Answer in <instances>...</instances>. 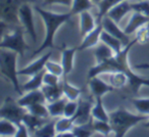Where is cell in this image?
Instances as JSON below:
<instances>
[{
  "mask_svg": "<svg viewBox=\"0 0 149 137\" xmlns=\"http://www.w3.org/2000/svg\"><path fill=\"white\" fill-rule=\"evenodd\" d=\"M43 85H58L60 84V77L46 71L43 77Z\"/></svg>",
  "mask_w": 149,
  "mask_h": 137,
  "instance_id": "cell-41",
  "label": "cell"
},
{
  "mask_svg": "<svg viewBox=\"0 0 149 137\" xmlns=\"http://www.w3.org/2000/svg\"><path fill=\"white\" fill-rule=\"evenodd\" d=\"M78 108H79V101L78 100H68L64 106L63 116L68 118H74L77 114Z\"/></svg>",
  "mask_w": 149,
  "mask_h": 137,
  "instance_id": "cell-39",
  "label": "cell"
},
{
  "mask_svg": "<svg viewBox=\"0 0 149 137\" xmlns=\"http://www.w3.org/2000/svg\"><path fill=\"white\" fill-rule=\"evenodd\" d=\"M78 101H79V108L76 116L74 117V125L85 124L93 120L91 115L93 104L91 103V101L87 99H79Z\"/></svg>",
  "mask_w": 149,
  "mask_h": 137,
  "instance_id": "cell-12",
  "label": "cell"
},
{
  "mask_svg": "<svg viewBox=\"0 0 149 137\" xmlns=\"http://www.w3.org/2000/svg\"><path fill=\"white\" fill-rule=\"evenodd\" d=\"M72 0H43L42 5L43 6H47V5H54V4H59L64 5V6L70 7L72 6Z\"/></svg>",
  "mask_w": 149,
  "mask_h": 137,
  "instance_id": "cell-42",
  "label": "cell"
},
{
  "mask_svg": "<svg viewBox=\"0 0 149 137\" xmlns=\"http://www.w3.org/2000/svg\"><path fill=\"white\" fill-rule=\"evenodd\" d=\"M17 131V125L6 119L0 120V136L2 137H11L15 136Z\"/></svg>",
  "mask_w": 149,
  "mask_h": 137,
  "instance_id": "cell-28",
  "label": "cell"
},
{
  "mask_svg": "<svg viewBox=\"0 0 149 137\" xmlns=\"http://www.w3.org/2000/svg\"><path fill=\"white\" fill-rule=\"evenodd\" d=\"M130 102L134 106V108L139 114L149 116V97L131 98Z\"/></svg>",
  "mask_w": 149,
  "mask_h": 137,
  "instance_id": "cell-33",
  "label": "cell"
},
{
  "mask_svg": "<svg viewBox=\"0 0 149 137\" xmlns=\"http://www.w3.org/2000/svg\"><path fill=\"white\" fill-rule=\"evenodd\" d=\"M103 31V27H102L101 23H98L97 27L88 33L85 37H83V41H82L81 45L78 46V50H86L89 48H93L97 45L100 42V37H101V33Z\"/></svg>",
  "mask_w": 149,
  "mask_h": 137,
  "instance_id": "cell-13",
  "label": "cell"
},
{
  "mask_svg": "<svg viewBox=\"0 0 149 137\" xmlns=\"http://www.w3.org/2000/svg\"><path fill=\"white\" fill-rule=\"evenodd\" d=\"M77 50H78V47L61 48V64H62V66H63L64 76L68 75V74L74 70V56H76Z\"/></svg>",
  "mask_w": 149,
  "mask_h": 137,
  "instance_id": "cell-18",
  "label": "cell"
},
{
  "mask_svg": "<svg viewBox=\"0 0 149 137\" xmlns=\"http://www.w3.org/2000/svg\"><path fill=\"white\" fill-rule=\"evenodd\" d=\"M136 43L137 39L135 38L112 58L100 64H95V66H92L88 72V79L100 76L102 74H111L116 71H122L128 76L129 85L134 94L138 93L142 86L149 87V79L141 77L134 73L131 68V64H129V52Z\"/></svg>",
  "mask_w": 149,
  "mask_h": 137,
  "instance_id": "cell-1",
  "label": "cell"
},
{
  "mask_svg": "<svg viewBox=\"0 0 149 137\" xmlns=\"http://www.w3.org/2000/svg\"><path fill=\"white\" fill-rule=\"evenodd\" d=\"M95 132L93 127V120L90 121L85 124H80V125H74L72 128V133L74 136L77 137H88L93 135V133Z\"/></svg>",
  "mask_w": 149,
  "mask_h": 137,
  "instance_id": "cell-29",
  "label": "cell"
},
{
  "mask_svg": "<svg viewBox=\"0 0 149 137\" xmlns=\"http://www.w3.org/2000/svg\"><path fill=\"white\" fill-rule=\"evenodd\" d=\"M94 48H95L94 49V57H95L96 64L106 62L116 55L113 50L102 41H100Z\"/></svg>",
  "mask_w": 149,
  "mask_h": 137,
  "instance_id": "cell-19",
  "label": "cell"
},
{
  "mask_svg": "<svg viewBox=\"0 0 149 137\" xmlns=\"http://www.w3.org/2000/svg\"><path fill=\"white\" fill-rule=\"evenodd\" d=\"M35 10L40 15L44 22L45 26V37L40 45L39 48L33 52V55L41 53L45 49H53L54 48V37H55L56 32L59 30L63 24L68 23L72 17V13L68 11L65 13H57L53 11L46 10L40 6H35Z\"/></svg>",
  "mask_w": 149,
  "mask_h": 137,
  "instance_id": "cell-2",
  "label": "cell"
},
{
  "mask_svg": "<svg viewBox=\"0 0 149 137\" xmlns=\"http://www.w3.org/2000/svg\"><path fill=\"white\" fill-rule=\"evenodd\" d=\"M93 127L95 132H98L102 135H109L110 132H112L111 125L107 121H100L93 119Z\"/></svg>",
  "mask_w": 149,
  "mask_h": 137,
  "instance_id": "cell-36",
  "label": "cell"
},
{
  "mask_svg": "<svg viewBox=\"0 0 149 137\" xmlns=\"http://www.w3.org/2000/svg\"><path fill=\"white\" fill-rule=\"evenodd\" d=\"M24 28L21 25L15 26L10 33H3L0 42V48L13 50L19 56L25 55V52L30 50V46L27 44L24 37Z\"/></svg>",
  "mask_w": 149,
  "mask_h": 137,
  "instance_id": "cell-5",
  "label": "cell"
},
{
  "mask_svg": "<svg viewBox=\"0 0 149 137\" xmlns=\"http://www.w3.org/2000/svg\"><path fill=\"white\" fill-rule=\"evenodd\" d=\"M56 135H57V133H56L55 128V121L45 122L34 133V136L37 137H53Z\"/></svg>",
  "mask_w": 149,
  "mask_h": 137,
  "instance_id": "cell-31",
  "label": "cell"
},
{
  "mask_svg": "<svg viewBox=\"0 0 149 137\" xmlns=\"http://www.w3.org/2000/svg\"><path fill=\"white\" fill-rule=\"evenodd\" d=\"M144 127H145V128H149V119L146 121V123L144 124Z\"/></svg>",
  "mask_w": 149,
  "mask_h": 137,
  "instance_id": "cell-46",
  "label": "cell"
},
{
  "mask_svg": "<svg viewBox=\"0 0 149 137\" xmlns=\"http://www.w3.org/2000/svg\"><path fill=\"white\" fill-rule=\"evenodd\" d=\"M62 86V92H63V96L68 100H79L80 96H81V89L78 88L77 86L72 85V83L68 81V80H63L61 81Z\"/></svg>",
  "mask_w": 149,
  "mask_h": 137,
  "instance_id": "cell-24",
  "label": "cell"
},
{
  "mask_svg": "<svg viewBox=\"0 0 149 137\" xmlns=\"http://www.w3.org/2000/svg\"><path fill=\"white\" fill-rule=\"evenodd\" d=\"M29 132L30 131L28 129V127L22 122L21 124L17 125V134H15V137H27L29 135H31Z\"/></svg>",
  "mask_w": 149,
  "mask_h": 137,
  "instance_id": "cell-43",
  "label": "cell"
},
{
  "mask_svg": "<svg viewBox=\"0 0 149 137\" xmlns=\"http://www.w3.org/2000/svg\"><path fill=\"white\" fill-rule=\"evenodd\" d=\"M136 39L137 43L139 44H146L149 42V23L141 27L136 32Z\"/></svg>",
  "mask_w": 149,
  "mask_h": 137,
  "instance_id": "cell-38",
  "label": "cell"
},
{
  "mask_svg": "<svg viewBox=\"0 0 149 137\" xmlns=\"http://www.w3.org/2000/svg\"><path fill=\"white\" fill-rule=\"evenodd\" d=\"M109 81L110 85L113 86L116 89H120L123 88L127 83H129L128 76L122 71H116L113 73L109 74Z\"/></svg>",
  "mask_w": 149,
  "mask_h": 137,
  "instance_id": "cell-32",
  "label": "cell"
},
{
  "mask_svg": "<svg viewBox=\"0 0 149 137\" xmlns=\"http://www.w3.org/2000/svg\"><path fill=\"white\" fill-rule=\"evenodd\" d=\"M91 115L94 120L107 121V122H109V113L106 112L105 108L103 106L102 98L100 97L95 98V103L93 104Z\"/></svg>",
  "mask_w": 149,
  "mask_h": 137,
  "instance_id": "cell-22",
  "label": "cell"
},
{
  "mask_svg": "<svg viewBox=\"0 0 149 137\" xmlns=\"http://www.w3.org/2000/svg\"><path fill=\"white\" fill-rule=\"evenodd\" d=\"M148 120V116L133 114L127 108H120L109 113V123L116 136L123 137L136 125Z\"/></svg>",
  "mask_w": 149,
  "mask_h": 137,
  "instance_id": "cell-3",
  "label": "cell"
},
{
  "mask_svg": "<svg viewBox=\"0 0 149 137\" xmlns=\"http://www.w3.org/2000/svg\"><path fill=\"white\" fill-rule=\"evenodd\" d=\"M51 54H52V51L50 50V51L46 52L44 55L37 58L36 60L30 62L27 66L19 70V76H30V77H31V76L36 75V74L44 71V70H45L46 62L50 59Z\"/></svg>",
  "mask_w": 149,
  "mask_h": 137,
  "instance_id": "cell-10",
  "label": "cell"
},
{
  "mask_svg": "<svg viewBox=\"0 0 149 137\" xmlns=\"http://www.w3.org/2000/svg\"><path fill=\"white\" fill-rule=\"evenodd\" d=\"M19 103L22 106L27 108L28 106H33L36 103H45L46 97L44 95L42 89H36L31 90V91H27L26 94H23L19 99H17Z\"/></svg>",
  "mask_w": 149,
  "mask_h": 137,
  "instance_id": "cell-15",
  "label": "cell"
},
{
  "mask_svg": "<svg viewBox=\"0 0 149 137\" xmlns=\"http://www.w3.org/2000/svg\"><path fill=\"white\" fill-rule=\"evenodd\" d=\"M46 122V119L40 118L38 116H35V115L31 114V113L27 112V114L25 115L23 119V123L28 127L29 131L32 132V135H34V133Z\"/></svg>",
  "mask_w": 149,
  "mask_h": 137,
  "instance_id": "cell-21",
  "label": "cell"
},
{
  "mask_svg": "<svg viewBox=\"0 0 149 137\" xmlns=\"http://www.w3.org/2000/svg\"><path fill=\"white\" fill-rule=\"evenodd\" d=\"M88 86H89V89L94 98H102L105 94L109 93V92L113 91L116 89L112 85L102 81L99 78V76L89 78L88 79Z\"/></svg>",
  "mask_w": 149,
  "mask_h": 137,
  "instance_id": "cell-11",
  "label": "cell"
},
{
  "mask_svg": "<svg viewBox=\"0 0 149 137\" xmlns=\"http://www.w3.org/2000/svg\"><path fill=\"white\" fill-rule=\"evenodd\" d=\"M79 15H80V21H79L80 36L83 38L88 33L93 31L97 27V23H96V20L94 17V15L90 13V10L81 13Z\"/></svg>",
  "mask_w": 149,
  "mask_h": 137,
  "instance_id": "cell-17",
  "label": "cell"
},
{
  "mask_svg": "<svg viewBox=\"0 0 149 137\" xmlns=\"http://www.w3.org/2000/svg\"><path fill=\"white\" fill-rule=\"evenodd\" d=\"M133 68H139V70H149V64H147V62H144V64H139L134 66Z\"/></svg>",
  "mask_w": 149,
  "mask_h": 137,
  "instance_id": "cell-44",
  "label": "cell"
},
{
  "mask_svg": "<svg viewBox=\"0 0 149 137\" xmlns=\"http://www.w3.org/2000/svg\"><path fill=\"white\" fill-rule=\"evenodd\" d=\"M17 52L1 48L0 50V72L7 80L11 82L13 89L19 95H23V89L19 82V71L17 70Z\"/></svg>",
  "mask_w": 149,
  "mask_h": 137,
  "instance_id": "cell-4",
  "label": "cell"
},
{
  "mask_svg": "<svg viewBox=\"0 0 149 137\" xmlns=\"http://www.w3.org/2000/svg\"><path fill=\"white\" fill-rule=\"evenodd\" d=\"M100 23L102 24V27H103V30L106 31L107 33L111 34L112 36L116 37L118 39H120V41L124 43V45H128L131 42L130 39V35L125 32V30H122L120 27H118V23L114 22L112 19H110L108 15H105L103 17V19L101 20Z\"/></svg>",
  "mask_w": 149,
  "mask_h": 137,
  "instance_id": "cell-9",
  "label": "cell"
},
{
  "mask_svg": "<svg viewBox=\"0 0 149 137\" xmlns=\"http://www.w3.org/2000/svg\"><path fill=\"white\" fill-rule=\"evenodd\" d=\"M66 101H68V99L63 96V97L59 98V99L55 100V101L48 102L47 108L48 110H49L50 117H52V118H59V117L63 116L64 106H65Z\"/></svg>",
  "mask_w": 149,
  "mask_h": 137,
  "instance_id": "cell-26",
  "label": "cell"
},
{
  "mask_svg": "<svg viewBox=\"0 0 149 137\" xmlns=\"http://www.w3.org/2000/svg\"><path fill=\"white\" fill-rule=\"evenodd\" d=\"M93 5L94 3L91 0H72V6L70 7V11L72 15H80L81 13L90 10L93 7Z\"/></svg>",
  "mask_w": 149,
  "mask_h": 137,
  "instance_id": "cell-30",
  "label": "cell"
},
{
  "mask_svg": "<svg viewBox=\"0 0 149 137\" xmlns=\"http://www.w3.org/2000/svg\"><path fill=\"white\" fill-rule=\"evenodd\" d=\"M100 41H102L103 43H105L106 45H108L112 50L114 51V53H118L123 48L125 47L124 43L120 41V39H118L116 37L112 36L111 34L107 33L106 31H102L101 37H100Z\"/></svg>",
  "mask_w": 149,
  "mask_h": 137,
  "instance_id": "cell-23",
  "label": "cell"
},
{
  "mask_svg": "<svg viewBox=\"0 0 149 137\" xmlns=\"http://www.w3.org/2000/svg\"><path fill=\"white\" fill-rule=\"evenodd\" d=\"M34 0H0V15L1 22L9 26H19V13L22 4Z\"/></svg>",
  "mask_w": 149,
  "mask_h": 137,
  "instance_id": "cell-6",
  "label": "cell"
},
{
  "mask_svg": "<svg viewBox=\"0 0 149 137\" xmlns=\"http://www.w3.org/2000/svg\"><path fill=\"white\" fill-rule=\"evenodd\" d=\"M45 72H46V70H44V71L40 72V73L36 74V75L31 76V79L26 82L24 85H22L23 91H31V90L41 89V87L44 84L43 77H44Z\"/></svg>",
  "mask_w": 149,
  "mask_h": 137,
  "instance_id": "cell-25",
  "label": "cell"
},
{
  "mask_svg": "<svg viewBox=\"0 0 149 137\" xmlns=\"http://www.w3.org/2000/svg\"><path fill=\"white\" fill-rule=\"evenodd\" d=\"M74 126V118H68V117H59L58 120L55 121V128L56 133L58 136L59 134L64 132H68V131H72V128Z\"/></svg>",
  "mask_w": 149,
  "mask_h": 137,
  "instance_id": "cell-27",
  "label": "cell"
},
{
  "mask_svg": "<svg viewBox=\"0 0 149 137\" xmlns=\"http://www.w3.org/2000/svg\"><path fill=\"white\" fill-rule=\"evenodd\" d=\"M130 13H133L132 3L129 0H126V1H123V2L118 3V4L114 5L113 7H111L108 10V13H106V15H108L110 19H112L114 22H116L118 24Z\"/></svg>",
  "mask_w": 149,
  "mask_h": 137,
  "instance_id": "cell-16",
  "label": "cell"
},
{
  "mask_svg": "<svg viewBox=\"0 0 149 137\" xmlns=\"http://www.w3.org/2000/svg\"><path fill=\"white\" fill-rule=\"evenodd\" d=\"M147 23H149V17L139 13V11H133L124 30L128 35H132V34L136 33L141 27L146 25Z\"/></svg>",
  "mask_w": 149,
  "mask_h": 137,
  "instance_id": "cell-14",
  "label": "cell"
},
{
  "mask_svg": "<svg viewBox=\"0 0 149 137\" xmlns=\"http://www.w3.org/2000/svg\"><path fill=\"white\" fill-rule=\"evenodd\" d=\"M126 1V0H102V2L98 5L97 13H98V23L101 22V20L103 19V17H105L106 13H108L111 7H113L114 5L118 4V3Z\"/></svg>",
  "mask_w": 149,
  "mask_h": 137,
  "instance_id": "cell-34",
  "label": "cell"
},
{
  "mask_svg": "<svg viewBox=\"0 0 149 137\" xmlns=\"http://www.w3.org/2000/svg\"><path fill=\"white\" fill-rule=\"evenodd\" d=\"M41 89L43 91L44 95H45L47 102L55 101V100L63 97L61 83L58 84V85H43Z\"/></svg>",
  "mask_w": 149,
  "mask_h": 137,
  "instance_id": "cell-20",
  "label": "cell"
},
{
  "mask_svg": "<svg viewBox=\"0 0 149 137\" xmlns=\"http://www.w3.org/2000/svg\"><path fill=\"white\" fill-rule=\"evenodd\" d=\"M132 8L133 11H139L149 17V0H138L137 2L132 3Z\"/></svg>",
  "mask_w": 149,
  "mask_h": 137,
  "instance_id": "cell-40",
  "label": "cell"
},
{
  "mask_svg": "<svg viewBox=\"0 0 149 137\" xmlns=\"http://www.w3.org/2000/svg\"><path fill=\"white\" fill-rule=\"evenodd\" d=\"M19 19L21 26L26 30L30 37L34 42L37 41V32L35 29V23H34L33 9L30 2H25L22 4L19 13Z\"/></svg>",
  "mask_w": 149,
  "mask_h": 137,
  "instance_id": "cell-8",
  "label": "cell"
},
{
  "mask_svg": "<svg viewBox=\"0 0 149 137\" xmlns=\"http://www.w3.org/2000/svg\"><path fill=\"white\" fill-rule=\"evenodd\" d=\"M27 112V108L22 106L17 100L15 101L13 97L7 96L0 108V118L6 119L19 125L23 122V119Z\"/></svg>",
  "mask_w": 149,
  "mask_h": 137,
  "instance_id": "cell-7",
  "label": "cell"
},
{
  "mask_svg": "<svg viewBox=\"0 0 149 137\" xmlns=\"http://www.w3.org/2000/svg\"><path fill=\"white\" fill-rule=\"evenodd\" d=\"M91 1L94 3V5H97V6L102 2V0H91Z\"/></svg>",
  "mask_w": 149,
  "mask_h": 137,
  "instance_id": "cell-45",
  "label": "cell"
},
{
  "mask_svg": "<svg viewBox=\"0 0 149 137\" xmlns=\"http://www.w3.org/2000/svg\"><path fill=\"white\" fill-rule=\"evenodd\" d=\"M27 110L31 114L43 119H47L48 117H50L49 110H48V108L45 103H36L33 106H30L27 108Z\"/></svg>",
  "mask_w": 149,
  "mask_h": 137,
  "instance_id": "cell-35",
  "label": "cell"
},
{
  "mask_svg": "<svg viewBox=\"0 0 149 137\" xmlns=\"http://www.w3.org/2000/svg\"><path fill=\"white\" fill-rule=\"evenodd\" d=\"M45 70L47 72H49V73H52V74H54V75L58 76V77H61L62 75H64L63 66H62L61 62L58 64V62L49 59L46 62Z\"/></svg>",
  "mask_w": 149,
  "mask_h": 137,
  "instance_id": "cell-37",
  "label": "cell"
}]
</instances>
